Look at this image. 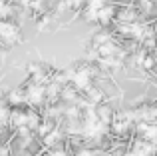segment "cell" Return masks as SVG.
Returning <instances> with one entry per match:
<instances>
[{"mask_svg": "<svg viewBox=\"0 0 157 156\" xmlns=\"http://www.w3.org/2000/svg\"><path fill=\"white\" fill-rule=\"evenodd\" d=\"M82 156H92V154H90V152H82Z\"/></svg>", "mask_w": 157, "mask_h": 156, "instance_id": "obj_3", "label": "cell"}, {"mask_svg": "<svg viewBox=\"0 0 157 156\" xmlns=\"http://www.w3.org/2000/svg\"><path fill=\"white\" fill-rule=\"evenodd\" d=\"M149 152H151V146L137 144V146H135V154H131V156H147Z\"/></svg>", "mask_w": 157, "mask_h": 156, "instance_id": "obj_1", "label": "cell"}, {"mask_svg": "<svg viewBox=\"0 0 157 156\" xmlns=\"http://www.w3.org/2000/svg\"><path fill=\"white\" fill-rule=\"evenodd\" d=\"M54 156H66V154H64V152H56Z\"/></svg>", "mask_w": 157, "mask_h": 156, "instance_id": "obj_2", "label": "cell"}]
</instances>
